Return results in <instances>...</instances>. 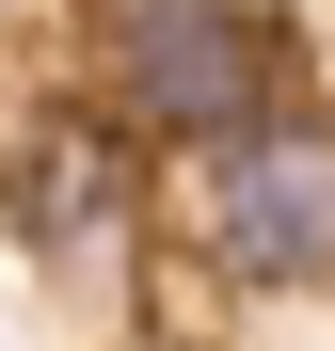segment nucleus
<instances>
[{
    "mask_svg": "<svg viewBox=\"0 0 335 351\" xmlns=\"http://www.w3.org/2000/svg\"><path fill=\"white\" fill-rule=\"evenodd\" d=\"M192 240L240 271V287H335V128L303 112H256V128L192 144Z\"/></svg>",
    "mask_w": 335,
    "mask_h": 351,
    "instance_id": "f03ea898",
    "label": "nucleus"
},
{
    "mask_svg": "<svg viewBox=\"0 0 335 351\" xmlns=\"http://www.w3.org/2000/svg\"><path fill=\"white\" fill-rule=\"evenodd\" d=\"M96 80H112V112L144 144H223V128L271 112L288 48H271L256 0H112L96 16Z\"/></svg>",
    "mask_w": 335,
    "mask_h": 351,
    "instance_id": "f257e3e1",
    "label": "nucleus"
},
{
    "mask_svg": "<svg viewBox=\"0 0 335 351\" xmlns=\"http://www.w3.org/2000/svg\"><path fill=\"white\" fill-rule=\"evenodd\" d=\"M16 223H32V256H112L128 240V112H112V128L48 112L16 144Z\"/></svg>",
    "mask_w": 335,
    "mask_h": 351,
    "instance_id": "7ed1b4c3",
    "label": "nucleus"
}]
</instances>
